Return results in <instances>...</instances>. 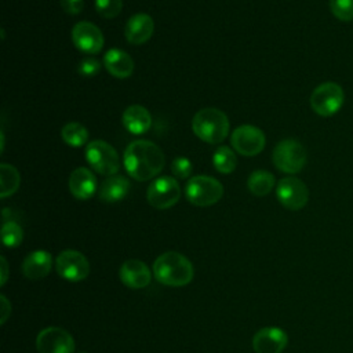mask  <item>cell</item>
Returning a JSON list of instances; mask_svg holds the SVG:
<instances>
[{
    "label": "cell",
    "instance_id": "cell-32",
    "mask_svg": "<svg viewBox=\"0 0 353 353\" xmlns=\"http://www.w3.org/2000/svg\"><path fill=\"white\" fill-rule=\"evenodd\" d=\"M0 303H1V319H0V324H4L8 319V316L11 314V303L8 302V299L4 295H0Z\"/></svg>",
    "mask_w": 353,
    "mask_h": 353
},
{
    "label": "cell",
    "instance_id": "cell-26",
    "mask_svg": "<svg viewBox=\"0 0 353 353\" xmlns=\"http://www.w3.org/2000/svg\"><path fill=\"white\" fill-rule=\"evenodd\" d=\"M22 228L14 221H6L1 226V241L8 248H15L22 243Z\"/></svg>",
    "mask_w": 353,
    "mask_h": 353
},
{
    "label": "cell",
    "instance_id": "cell-2",
    "mask_svg": "<svg viewBox=\"0 0 353 353\" xmlns=\"http://www.w3.org/2000/svg\"><path fill=\"white\" fill-rule=\"evenodd\" d=\"M193 274L192 262L176 251L163 252L153 262L154 279L168 287H183L192 281Z\"/></svg>",
    "mask_w": 353,
    "mask_h": 353
},
{
    "label": "cell",
    "instance_id": "cell-16",
    "mask_svg": "<svg viewBox=\"0 0 353 353\" xmlns=\"http://www.w3.org/2000/svg\"><path fill=\"white\" fill-rule=\"evenodd\" d=\"M154 32V22L149 14L145 12H138L132 15L124 29V34L128 43L139 46L146 43Z\"/></svg>",
    "mask_w": 353,
    "mask_h": 353
},
{
    "label": "cell",
    "instance_id": "cell-21",
    "mask_svg": "<svg viewBox=\"0 0 353 353\" xmlns=\"http://www.w3.org/2000/svg\"><path fill=\"white\" fill-rule=\"evenodd\" d=\"M121 121L128 132L141 135L150 128L152 116L146 108L141 105H131L124 110Z\"/></svg>",
    "mask_w": 353,
    "mask_h": 353
},
{
    "label": "cell",
    "instance_id": "cell-25",
    "mask_svg": "<svg viewBox=\"0 0 353 353\" xmlns=\"http://www.w3.org/2000/svg\"><path fill=\"white\" fill-rule=\"evenodd\" d=\"M212 164L218 172L230 174L237 165V157L230 148L219 146L212 154Z\"/></svg>",
    "mask_w": 353,
    "mask_h": 353
},
{
    "label": "cell",
    "instance_id": "cell-34",
    "mask_svg": "<svg viewBox=\"0 0 353 353\" xmlns=\"http://www.w3.org/2000/svg\"><path fill=\"white\" fill-rule=\"evenodd\" d=\"M77 353H85V352H77Z\"/></svg>",
    "mask_w": 353,
    "mask_h": 353
},
{
    "label": "cell",
    "instance_id": "cell-9",
    "mask_svg": "<svg viewBox=\"0 0 353 353\" xmlns=\"http://www.w3.org/2000/svg\"><path fill=\"white\" fill-rule=\"evenodd\" d=\"M279 203L291 211L303 208L309 201V189L303 181L296 176H287L279 181L276 186Z\"/></svg>",
    "mask_w": 353,
    "mask_h": 353
},
{
    "label": "cell",
    "instance_id": "cell-30",
    "mask_svg": "<svg viewBox=\"0 0 353 353\" xmlns=\"http://www.w3.org/2000/svg\"><path fill=\"white\" fill-rule=\"evenodd\" d=\"M99 70H101V62L95 58H84L77 65V72L85 77L95 76Z\"/></svg>",
    "mask_w": 353,
    "mask_h": 353
},
{
    "label": "cell",
    "instance_id": "cell-4",
    "mask_svg": "<svg viewBox=\"0 0 353 353\" xmlns=\"http://www.w3.org/2000/svg\"><path fill=\"white\" fill-rule=\"evenodd\" d=\"M272 159L279 171L285 174H298L305 167L307 154L305 146L299 141L287 138L274 146Z\"/></svg>",
    "mask_w": 353,
    "mask_h": 353
},
{
    "label": "cell",
    "instance_id": "cell-15",
    "mask_svg": "<svg viewBox=\"0 0 353 353\" xmlns=\"http://www.w3.org/2000/svg\"><path fill=\"white\" fill-rule=\"evenodd\" d=\"M119 277L125 287L132 290H141L150 284L152 272L145 262L139 259H128L121 265L119 270Z\"/></svg>",
    "mask_w": 353,
    "mask_h": 353
},
{
    "label": "cell",
    "instance_id": "cell-13",
    "mask_svg": "<svg viewBox=\"0 0 353 353\" xmlns=\"http://www.w3.org/2000/svg\"><path fill=\"white\" fill-rule=\"evenodd\" d=\"M72 40L77 50L85 54H98L103 47V34L99 28L91 22H77L72 29Z\"/></svg>",
    "mask_w": 353,
    "mask_h": 353
},
{
    "label": "cell",
    "instance_id": "cell-22",
    "mask_svg": "<svg viewBox=\"0 0 353 353\" xmlns=\"http://www.w3.org/2000/svg\"><path fill=\"white\" fill-rule=\"evenodd\" d=\"M274 175L270 174L269 171L265 170H256L254 171L247 181V186L250 189V192L255 196H266L272 192V189L274 188Z\"/></svg>",
    "mask_w": 353,
    "mask_h": 353
},
{
    "label": "cell",
    "instance_id": "cell-28",
    "mask_svg": "<svg viewBox=\"0 0 353 353\" xmlns=\"http://www.w3.org/2000/svg\"><path fill=\"white\" fill-rule=\"evenodd\" d=\"M123 0H95V10L103 18H114L121 12Z\"/></svg>",
    "mask_w": 353,
    "mask_h": 353
},
{
    "label": "cell",
    "instance_id": "cell-1",
    "mask_svg": "<svg viewBox=\"0 0 353 353\" xmlns=\"http://www.w3.org/2000/svg\"><path fill=\"white\" fill-rule=\"evenodd\" d=\"M123 163L125 171L132 179L149 181L161 172L165 156L156 143L145 139H137L127 146Z\"/></svg>",
    "mask_w": 353,
    "mask_h": 353
},
{
    "label": "cell",
    "instance_id": "cell-18",
    "mask_svg": "<svg viewBox=\"0 0 353 353\" xmlns=\"http://www.w3.org/2000/svg\"><path fill=\"white\" fill-rule=\"evenodd\" d=\"M97 189L98 183L92 171L85 167H79L72 171L69 176V190L73 197L79 200H87L94 196Z\"/></svg>",
    "mask_w": 353,
    "mask_h": 353
},
{
    "label": "cell",
    "instance_id": "cell-14",
    "mask_svg": "<svg viewBox=\"0 0 353 353\" xmlns=\"http://www.w3.org/2000/svg\"><path fill=\"white\" fill-rule=\"evenodd\" d=\"M288 345V335L279 327H263L252 336L255 353H281Z\"/></svg>",
    "mask_w": 353,
    "mask_h": 353
},
{
    "label": "cell",
    "instance_id": "cell-33",
    "mask_svg": "<svg viewBox=\"0 0 353 353\" xmlns=\"http://www.w3.org/2000/svg\"><path fill=\"white\" fill-rule=\"evenodd\" d=\"M0 261H1V265H0V268H1V279H0V284H1V285H4V284H6V281H7V279H8V265H7V261H6V258H4V256H1V258H0Z\"/></svg>",
    "mask_w": 353,
    "mask_h": 353
},
{
    "label": "cell",
    "instance_id": "cell-11",
    "mask_svg": "<svg viewBox=\"0 0 353 353\" xmlns=\"http://www.w3.org/2000/svg\"><path fill=\"white\" fill-rule=\"evenodd\" d=\"M233 149L243 156H255L265 148L266 138L262 130L251 124H243L233 130L230 138Z\"/></svg>",
    "mask_w": 353,
    "mask_h": 353
},
{
    "label": "cell",
    "instance_id": "cell-19",
    "mask_svg": "<svg viewBox=\"0 0 353 353\" xmlns=\"http://www.w3.org/2000/svg\"><path fill=\"white\" fill-rule=\"evenodd\" d=\"M103 65L106 70L117 79L130 77L134 72L132 58L120 48H110L103 55Z\"/></svg>",
    "mask_w": 353,
    "mask_h": 353
},
{
    "label": "cell",
    "instance_id": "cell-20",
    "mask_svg": "<svg viewBox=\"0 0 353 353\" xmlns=\"http://www.w3.org/2000/svg\"><path fill=\"white\" fill-rule=\"evenodd\" d=\"M130 192V181L123 175H110L102 181L98 189V196L103 203H117Z\"/></svg>",
    "mask_w": 353,
    "mask_h": 353
},
{
    "label": "cell",
    "instance_id": "cell-8",
    "mask_svg": "<svg viewBox=\"0 0 353 353\" xmlns=\"http://www.w3.org/2000/svg\"><path fill=\"white\" fill-rule=\"evenodd\" d=\"M181 197V188L175 178L160 176L154 179L146 192V199L149 204L157 210L171 208L178 203Z\"/></svg>",
    "mask_w": 353,
    "mask_h": 353
},
{
    "label": "cell",
    "instance_id": "cell-10",
    "mask_svg": "<svg viewBox=\"0 0 353 353\" xmlns=\"http://www.w3.org/2000/svg\"><path fill=\"white\" fill-rule=\"evenodd\" d=\"M57 273L68 281H81L90 274V262L76 250H63L55 259Z\"/></svg>",
    "mask_w": 353,
    "mask_h": 353
},
{
    "label": "cell",
    "instance_id": "cell-6",
    "mask_svg": "<svg viewBox=\"0 0 353 353\" xmlns=\"http://www.w3.org/2000/svg\"><path fill=\"white\" fill-rule=\"evenodd\" d=\"M345 102L343 88L334 81L319 84L310 95V108L321 117H331L338 113Z\"/></svg>",
    "mask_w": 353,
    "mask_h": 353
},
{
    "label": "cell",
    "instance_id": "cell-12",
    "mask_svg": "<svg viewBox=\"0 0 353 353\" xmlns=\"http://www.w3.org/2000/svg\"><path fill=\"white\" fill-rule=\"evenodd\" d=\"M39 353H74V339L63 328L47 327L36 338Z\"/></svg>",
    "mask_w": 353,
    "mask_h": 353
},
{
    "label": "cell",
    "instance_id": "cell-5",
    "mask_svg": "<svg viewBox=\"0 0 353 353\" xmlns=\"http://www.w3.org/2000/svg\"><path fill=\"white\" fill-rule=\"evenodd\" d=\"M185 196L193 205L208 207L222 199L223 186L214 176L197 175L188 181L185 186Z\"/></svg>",
    "mask_w": 353,
    "mask_h": 353
},
{
    "label": "cell",
    "instance_id": "cell-3",
    "mask_svg": "<svg viewBox=\"0 0 353 353\" xmlns=\"http://www.w3.org/2000/svg\"><path fill=\"white\" fill-rule=\"evenodd\" d=\"M192 128L197 138L207 143L215 145L228 137L229 119L219 109L204 108L193 116Z\"/></svg>",
    "mask_w": 353,
    "mask_h": 353
},
{
    "label": "cell",
    "instance_id": "cell-24",
    "mask_svg": "<svg viewBox=\"0 0 353 353\" xmlns=\"http://www.w3.org/2000/svg\"><path fill=\"white\" fill-rule=\"evenodd\" d=\"M61 135H62L63 142L68 143L69 146H73V148L83 146L88 141L87 128L81 123H77V121H72V123L65 124L62 131H61Z\"/></svg>",
    "mask_w": 353,
    "mask_h": 353
},
{
    "label": "cell",
    "instance_id": "cell-17",
    "mask_svg": "<svg viewBox=\"0 0 353 353\" xmlns=\"http://www.w3.org/2000/svg\"><path fill=\"white\" fill-rule=\"evenodd\" d=\"M52 268V256L48 251L36 250L29 252L22 262V273L29 280L44 279Z\"/></svg>",
    "mask_w": 353,
    "mask_h": 353
},
{
    "label": "cell",
    "instance_id": "cell-27",
    "mask_svg": "<svg viewBox=\"0 0 353 353\" xmlns=\"http://www.w3.org/2000/svg\"><path fill=\"white\" fill-rule=\"evenodd\" d=\"M332 15L343 22L353 21V0H328Z\"/></svg>",
    "mask_w": 353,
    "mask_h": 353
},
{
    "label": "cell",
    "instance_id": "cell-23",
    "mask_svg": "<svg viewBox=\"0 0 353 353\" xmlns=\"http://www.w3.org/2000/svg\"><path fill=\"white\" fill-rule=\"evenodd\" d=\"M21 183V175L18 170L7 163L0 165V197L6 199L14 194Z\"/></svg>",
    "mask_w": 353,
    "mask_h": 353
},
{
    "label": "cell",
    "instance_id": "cell-7",
    "mask_svg": "<svg viewBox=\"0 0 353 353\" xmlns=\"http://www.w3.org/2000/svg\"><path fill=\"white\" fill-rule=\"evenodd\" d=\"M85 159L91 168L101 175H114L120 168V157L116 149L102 139L88 142L85 148Z\"/></svg>",
    "mask_w": 353,
    "mask_h": 353
},
{
    "label": "cell",
    "instance_id": "cell-29",
    "mask_svg": "<svg viewBox=\"0 0 353 353\" xmlns=\"http://www.w3.org/2000/svg\"><path fill=\"white\" fill-rule=\"evenodd\" d=\"M171 170L174 172L175 176L181 178V179H186L188 176H190L192 171H193V164L188 157H175L171 163Z\"/></svg>",
    "mask_w": 353,
    "mask_h": 353
},
{
    "label": "cell",
    "instance_id": "cell-31",
    "mask_svg": "<svg viewBox=\"0 0 353 353\" xmlns=\"http://www.w3.org/2000/svg\"><path fill=\"white\" fill-rule=\"evenodd\" d=\"M62 10L70 15H76L81 12L84 7V0H61Z\"/></svg>",
    "mask_w": 353,
    "mask_h": 353
}]
</instances>
